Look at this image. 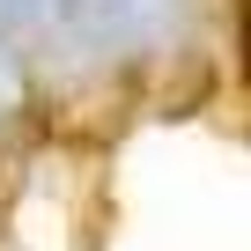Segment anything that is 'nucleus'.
Instances as JSON below:
<instances>
[{
	"label": "nucleus",
	"mask_w": 251,
	"mask_h": 251,
	"mask_svg": "<svg viewBox=\"0 0 251 251\" xmlns=\"http://www.w3.org/2000/svg\"><path fill=\"white\" fill-rule=\"evenodd\" d=\"M23 96H30L23 59H15V45H8V37H0V118H15V111H23Z\"/></svg>",
	"instance_id": "obj_3"
},
{
	"label": "nucleus",
	"mask_w": 251,
	"mask_h": 251,
	"mask_svg": "<svg viewBox=\"0 0 251 251\" xmlns=\"http://www.w3.org/2000/svg\"><path fill=\"white\" fill-rule=\"evenodd\" d=\"M192 15V0H59V23L81 52L96 59H141V52H163Z\"/></svg>",
	"instance_id": "obj_1"
},
{
	"label": "nucleus",
	"mask_w": 251,
	"mask_h": 251,
	"mask_svg": "<svg viewBox=\"0 0 251 251\" xmlns=\"http://www.w3.org/2000/svg\"><path fill=\"white\" fill-rule=\"evenodd\" d=\"M59 23V0H0V37H30Z\"/></svg>",
	"instance_id": "obj_2"
}]
</instances>
